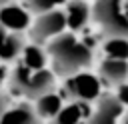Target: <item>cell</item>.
Instances as JSON below:
<instances>
[{"mask_svg":"<svg viewBox=\"0 0 128 124\" xmlns=\"http://www.w3.org/2000/svg\"><path fill=\"white\" fill-rule=\"evenodd\" d=\"M46 54L52 62V74L70 78L80 74L92 64V50L88 44L80 42L74 32H64L46 44Z\"/></svg>","mask_w":128,"mask_h":124,"instance_id":"cell-1","label":"cell"},{"mask_svg":"<svg viewBox=\"0 0 128 124\" xmlns=\"http://www.w3.org/2000/svg\"><path fill=\"white\" fill-rule=\"evenodd\" d=\"M54 74L52 70H28L26 66L18 64L10 74V90L22 94L28 100H38L44 94L54 92Z\"/></svg>","mask_w":128,"mask_h":124,"instance_id":"cell-2","label":"cell"},{"mask_svg":"<svg viewBox=\"0 0 128 124\" xmlns=\"http://www.w3.org/2000/svg\"><path fill=\"white\" fill-rule=\"evenodd\" d=\"M90 8L94 22L102 28V34H106L108 38L128 40V14L122 2H114V0L94 2Z\"/></svg>","mask_w":128,"mask_h":124,"instance_id":"cell-3","label":"cell"},{"mask_svg":"<svg viewBox=\"0 0 128 124\" xmlns=\"http://www.w3.org/2000/svg\"><path fill=\"white\" fill-rule=\"evenodd\" d=\"M64 30H66V14H64V10L56 8L52 12L36 16L28 28V36H30L32 44L44 46L50 40H54L56 36L64 34Z\"/></svg>","mask_w":128,"mask_h":124,"instance_id":"cell-4","label":"cell"},{"mask_svg":"<svg viewBox=\"0 0 128 124\" xmlns=\"http://www.w3.org/2000/svg\"><path fill=\"white\" fill-rule=\"evenodd\" d=\"M64 90H66V96H68L72 102L88 104V102H92L94 98L100 96V82H98V78H96L94 74L80 72V74H76V76L66 78Z\"/></svg>","mask_w":128,"mask_h":124,"instance_id":"cell-5","label":"cell"},{"mask_svg":"<svg viewBox=\"0 0 128 124\" xmlns=\"http://www.w3.org/2000/svg\"><path fill=\"white\" fill-rule=\"evenodd\" d=\"M0 24L10 34H22L30 28L32 18L26 8L18 2H0Z\"/></svg>","mask_w":128,"mask_h":124,"instance_id":"cell-6","label":"cell"},{"mask_svg":"<svg viewBox=\"0 0 128 124\" xmlns=\"http://www.w3.org/2000/svg\"><path fill=\"white\" fill-rule=\"evenodd\" d=\"M122 114V104L116 96H102L96 108L90 112L86 124H116V118Z\"/></svg>","mask_w":128,"mask_h":124,"instance_id":"cell-7","label":"cell"},{"mask_svg":"<svg viewBox=\"0 0 128 124\" xmlns=\"http://www.w3.org/2000/svg\"><path fill=\"white\" fill-rule=\"evenodd\" d=\"M0 124H40V118L32 104L20 102V104H12L0 116Z\"/></svg>","mask_w":128,"mask_h":124,"instance_id":"cell-8","label":"cell"},{"mask_svg":"<svg viewBox=\"0 0 128 124\" xmlns=\"http://www.w3.org/2000/svg\"><path fill=\"white\" fill-rule=\"evenodd\" d=\"M98 74L114 86H122L128 80V62L126 60H114V58H104L98 66Z\"/></svg>","mask_w":128,"mask_h":124,"instance_id":"cell-9","label":"cell"},{"mask_svg":"<svg viewBox=\"0 0 128 124\" xmlns=\"http://www.w3.org/2000/svg\"><path fill=\"white\" fill-rule=\"evenodd\" d=\"M62 10L66 14V28H70L72 32L80 30L92 16V8L86 2H68Z\"/></svg>","mask_w":128,"mask_h":124,"instance_id":"cell-10","label":"cell"},{"mask_svg":"<svg viewBox=\"0 0 128 124\" xmlns=\"http://www.w3.org/2000/svg\"><path fill=\"white\" fill-rule=\"evenodd\" d=\"M88 116H90L88 104L70 102V104L64 106L48 124H80L82 120H88Z\"/></svg>","mask_w":128,"mask_h":124,"instance_id":"cell-11","label":"cell"},{"mask_svg":"<svg viewBox=\"0 0 128 124\" xmlns=\"http://www.w3.org/2000/svg\"><path fill=\"white\" fill-rule=\"evenodd\" d=\"M34 102H36V104H34V110H36L38 118H48V120H52V118L64 108L62 96H58L56 92L44 94L42 98H38V100H34Z\"/></svg>","mask_w":128,"mask_h":124,"instance_id":"cell-12","label":"cell"},{"mask_svg":"<svg viewBox=\"0 0 128 124\" xmlns=\"http://www.w3.org/2000/svg\"><path fill=\"white\" fill-rule=\"evenodd\" d=\"M22 66H26L28 70H44L46 68V62H48V54L42 46H36V44H26L24 52H22Z\"/></svg>","mask_w":128,"mask_h":124,"instance_id":"cell-13","label":"cell"},{"mask_svg":"<svg viewBox=\"0 0 128 124\" xmlns=\"http://www.w3.org/2000/svg\"><path fill=\"white\" fill-rule=\"evenodd\" d=\"M24 48H26V42H24L22 34H8L4 44L0 46V62L6 64V62H12V60L20 58Z\"/></svg>","mask_w":128,"mask_h":124,"instance_id":"cell-14","label":"cell"},{"mask_svg":"<svg viewBox=\"0 0 128 124\" xmlns=\"http://www.w3.org/2000/svg\"><path fill=\"white\" fill-rule=\"evenodd\" d=\"M104 52L114 60H128V40L126 38H108L104 44Z\"/></svg>","mask_w":128,"mask_h":124,"instance_id":"cell-15","label":"cell"},{"mask_svg":"<svg viewBox=\"0 0 128 124\" xmlns=\"http://www.w3.org/2000/svg\"><path fill=\"white\" fill-rule=\"evenodd\" d=\"M24 8H26V12L32 16H42V14H46V12H52V10H56V8H60L56 2H46V0H32V2H24L22 4Z\"/></svg>","mask_w":128,"mask_h":124,"instance_id":"cell-16","label":"cell"},{"mask_svg":"<svg viewBox=\"0 0 128 124\" xmlns=\"http://www.w3.org/2000/svg\"><path fill=\"white\" fill-rule=\"evenodd\" d=\"M10 106H12V98H10V94L0 90V116H2Z\"/></svg>","mask_w":128,"mask_h":124,"instance_id":"cell-17","label":"cell"},{"mask_svg":"<svg viewBox=\"0 0 128 124\" xmlns=\"http://www.w3.org/2000/svg\"><path fill=\"white\" fill-rule=\"evenodd\" d=\"M116 98H118V102H120L122 106H124V104L128 106V84L118 86V96H116Z\"/></svg>","mask_w":128,"mask_h":124,"instance_id":"cell-18","label":"cell"},{"mask_svg":"<svg viewBox=\"0 0 128 124\" xmlns=\"http://www.w3.org/2000/svg\"><path fill=\"white\" fill-rule=\"evenodd\" d=\"M6 78H8V70H6V64H2V62H0V88H2V84L6 82Z\"/></svg>","mask_w":128,"mask_h":124,"instance_id":"cell-19","label":"cell"},{"mask_svg":"<svg viewBox=\"0 0 128 124\" xmlns=\"http://www.w3.org/2000/svg\"><path fill=\"white\" fill-rule=\"evenodd\" d=\"M8 34H10V32H8V30H6V28L0 24V46L4 44V40H6V36H8Z\"/></svg>","mask_w":128,"mask_h":124,"instance_id":"cell-20","label":"cell"},{"mask_svg":"<svg viewBox=\"0 0 128 124\" xmlns=\"http://www.w3.org/2000/svg\"><path fill=\"white\" fill-rule=\"evenodd\" d=\"M122 124H128V112L124 114V118H122Z\"/></svg>","mask_w":128,"mask_h":124,"instance_id":"cell-21","label":"cell"},{"mask_svg":"<svg viewBox=\"0 0 128 124\" xmlns=\"http://www.w3.org/2000/svg\"><path fill=\"white\" fill-rule=\"evenodd\" d=\"M126 14H128V10H126Z\"/></svg>","mask_w":128,"mask_h":124,"instance_id":"cell-22","label":"cell"}]
</instances>
